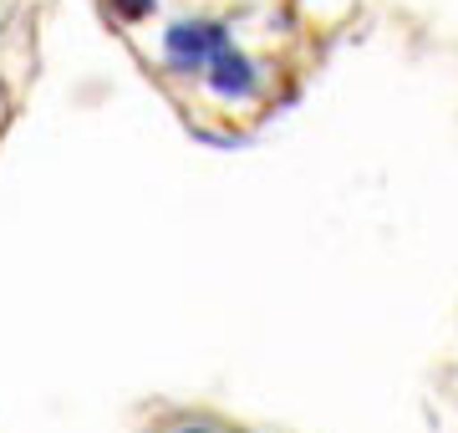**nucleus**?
I'll return each instance as SVG.
<instances>
[{
    "label": "nucleus",
    "instance_id": "obj_3",
    "mask_svg": "<svg viewBox=\"0 0 458 433\" xmlns=\"http://www.w3.org/2000/svg\"><path fill=\"white\" fill-rule=\"evenodd\" d=\"M153 5H158V0H113V11H123L128 21H143Z\"/></svg>",
    "mask_w": 458,
    "mask_h": 433
},
{
    "label": "nucleus",
    "instance_id": "obj_1",
    "mask_svg": "<svg viewBox=\"0 0 458 433\" xmlns=\"http://www.w3.org/2000/svg\"><path fill=\"white\" fill-rule=\"evenodd\" d=\"M229 47V31L219 21H179L164 31V56L179 77H194V72H209V62Z\"/></svg>",
    "mask_w": 458,
    "mask_h": 433
},
{
    "label": "nucleus",
    "instance_id": "obj_2",
    "mask_svg": "<svg viewBox=\"0 0 458 433\" xmlns=\"http://www.w3.org/2000/svg\"><path fill=\"white\" fill-rule=\"evenodd\" d=\"M204 82H209L214 98H225V102H245V98H255V87H260V72H255V62H250L245 51L225 47V51H219V56L209 62Z\"/></svg>",
    "mask_w": 458,
    "mask_h": 433
},
{
    "label": "nucleus",
    "instance_id": "obj_4",
    "mask_svg": "<svg viewBox=\"0 0 458 433\" xmlns=\"http://www.w3.org/2000/svg\"><path fill=\"white\" fill-rule=\"evenodd\" d=\"M174 433H214V429H209V423H179Z\"/></svg>",
    "mask_w": 458,
    "mask_h": 433
}]
</instances>
